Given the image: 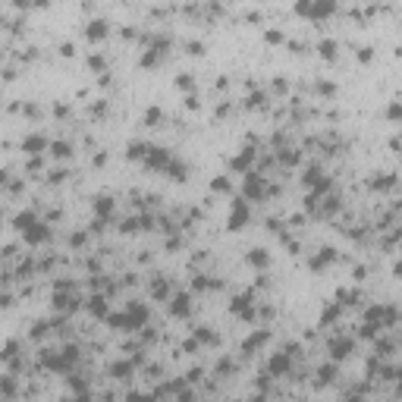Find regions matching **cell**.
<instances>
[{"label":"cell","mask_w":402,"mask_h":402,"mask_svg":"<svg viewBox=\"0 0 402 402\" xmlns=\"http://www.w3.org/2000/svg\"><path fill=\"white\" fill-rule=\"evenodd\" d=\"M333 10H336V0H295V13L314 22L333 16Z\"/></svg>","instance_id":"1"},{"label":"cell","mask_w":402,"mask_h":402,"mask_svg":"<svg viewBox=\"0 0 402 402\" xmlns=\"http://www.w3.org/2000/svg\"><path fill=\"white\" fill-rule=\"evenodd\" d=\"M249 220H252V208L245 204V198H236L233 204H229L226 226L233 229V233H239V229H245V226H249Z\"/></svg>","instance_id":"2"},{"label":"cell","mask_w":402,"mask_h":402,"mask_svg":"<svg viewBox=\"0 0 402 402\" xmlns=\"http://www.w3.org/2000/svg\"><path fill=\"white\" fill-rule=\"evenodd\" d=\"M365 321L374 324V327H390V324L396 321V308H390V305H374V308H367Z\"/></svg>","instance_id":"3"},{"label":"cell","mask_w":402,"mask_h":402,"mask_svg":"<svg viewBox=\"0 0 402 402\" xmlns=\"http://www.w3.org/2000/svg\"><path fill=\"white\" fill-rule=\"evenodd\" d=\"M242 192H245V198H252V201H261L264 198V176L258 173H245V183H242Z\"/></svg>","instance_id":"4"},{"label":"cell","mask_w":402,"mask_h":402,"mask_svg":"<svg viewBox=\"0 0 402 402\" xmlns=\"http://www.w3.org/2000/svg\"><path fill=\"white\" fill-rule=\"evenodd\" d=\"M229 311L239 314L242 321H252L255 318V305H252V292H242V295H236L233 302H229Z\"/></svg>","instance_id":"5"},{"label":"cell","mask_w":402,"mask_h":402,"mask_svg":"<svg viewBox=\"0 0 402 402\" xmlns=\"http://www.w3.org/2000/svg\"><path fill=\"white\" fill-rule=\"evenodd\" d=\"M289 367H292V352H273V355H270L267 371L273 374V377H283Z\"/></svg>","instance_id":"6"},{"label":"cell","mask_w":402,"mask_h":402,"mask_svg":"<svg viewBox=\"0 0 402 402\" xmlns=\"http://www.w3.org/2000/svg\"><path fill=\"white\" fill-rule=\"evenodd\" d=\"M22 239H25V245H44L50 239V229L44 223H32L29 229H22Z\"/></svg>","instance_id":"7"},{"label":"cell","mask_w":402,"mask_h":402,"mask_svg":"<svg viewBox=\"0 0 402 402\" xmlns=\"http://www.w3.org/2000/svg\"><path fill=\"white\" fill-rule=\"evenodd\" d=\"M145 167L148 170H167L170 167V151L167 148H151L145 154Z\"/></svg>","instance_id":"8"},{"label":"cell","mask_w":402,"mask_h":402,"mask_svg":"<svg viewBox=\"0 0 402 402\" xmlns=\"http://www.w3.org/2000/svg\"><path fill=\"white\" fill-rule=\"evenodd\" d=\"M352 352H355V343L349 336L333 339V343H330V358H333V362H343V358H349Z\"/></svg>","instance_id":"9"},{"label":"cell","mask_w":402,"mask_h":402,"mask_svg":"<svg viewBox=\"0 0 402 402\" xmlns=\"http://www.w3.org/2000/svg\"><path fill=\"white\" fill-rule=\"evenodd\" d=\"M107 32H110L107 19H95V22H88V29H85V38H88L91 44H98V41L107 38Z\"/></svg>","instance_id":"10"},{"label":"cell","mask_w":402,"mask_h":402,"mask_svg":"<svg viewBox=\"0 0 402 402\" xmlns=\"http://www.w3.org/2000/svg\"><path fill=\"white\" fill-rule=\"evenodd\" d=\"M252 160H255V151H252V148H242V154H236V157L229 160V167L239 170V173H249V170H252Z\"/></svg>","instance_id":"11"},{"label":"cell","mask_w":402,"mask_h":402,"mask_svg":"<svg viewBox=\"0 0 402 402\" xmlns=\"http://www.w3.org/2000/svg\"><path fill=\"white\" fill-rule=\"evenodd\" d=\"M44 148H47V139H44V135H25V139H22V151H25V154H41Z\"/></svg>","instance_id":"12"},{"label":"cell","mask_w":402,"mask_h":402,"mask_svg":"<svg viewBox=\"0 0 402 402\" xmlns=\"http://www.w3.org/2000/svg\"><path fill=\"white\" fill-rule=\"evenodd\" d=\"M245 261L252 264V267H258V270H264L270 264V252L267 249H252L249 255H245Z\"/></svg>","instance_id":"13"},{"label":"cell","mask_w":402,"mask_h":402,"mask_svg":"<svg viewBox=\"0 0 402 402\" xmlns=\"http://www.w3.org/2000/svg\"><path fill=\"white\" fill-rule=\"evenodd\" d=\"M339 314H343V302H330V305H324V311H321V324L327 327V324H336L339 321Z\"/></svg>","instance_id":"14"},{"label":"cell","mask_w":402,"mask_h":402,"mask_svg":"<svg viewBox=\"0 0 402 402\" xmlns=\"http://www.w3.org/2000/svg\"><path fill=\"white\" fill-rule=\"evenodd\" d=\"M267 339H270V333H267V330H255L252 336L242 343V352H255V349H261L264 343H267Z\"/></svg>","instance_id":"15"},{"label":"cell","mask_w":402,"mask_h":402,"mask_svg":"<svg viewBox=\"0 0 402 402\" xmlns=\"http://www.w3.org/2000/svg\"><path fill=\"white\" fill-rule=\"evenodd\" d=\"M95 214L101 220H107L110 214H113V198H110V195H98L95 198Z\"/></svg>","instance_id":"16"},{"label":"cell","mask_w":402,"mask_h":402,"mask_svg":"<svg viewBox=\"0 0 402 402\" xmlns=\"http://www.w3.org/2000/svg\"><path fill=\"white\" fill-rule=\"evenodd\" d=\"M170 311H173L176 318H185V314L192 311V305H189V295H185V292H179V295L173 298V302H170Z\"/></svg>","instance_id":"17"},{"label":"cell","mask_w":402,"mask_h":402,"mask_svg":"<svg viewBox=\"0 0 402 402\" xmlns=\"http://www.w3.org/2000/svg\"><path fill=\"white\" fill-rule=\"evenodd\" d=\"M393 185H396V176L393 173H380V176L371 179V189H377V192H387V189H393Z\"/></svg>","instance_id":"18"},{"label":"cell","mask_w":402,"mask_h":402,"mask_svg":"<svg viewBox=\"0 0 402 402\" xmlns=\"http://www.w3.org/2000/svg\"><path fill=\"white\" fill-rule=\"evenodd\" d=\"M148 151H151L148 145H142V142H132L129 148H126V157H129V160H145V154H148Z\"/></svg>","instance_id":"19"},{"label":"cell","mask_w":402,"mask_h":402,"mask_svg":"<svg viewBox=\"0 0 402 402\" xmlns=\"http://www.w3.org/2000/svg\"><path fill=\"white\" fill-rule=\"evenodd\" d=\"M167 173H170V179H179V183H183V179H185V173H189V167H185L183 160H170Z\"/></svg>","instance_id":"20"},{"label":"cell","mask_w":402,"mask_h":402,"mask_svg":"<svg viewBox=\"0 0 402 402\" xmlns=\"http://www.w3.org/2000/svg\"><path fill=\"white\" fill-rule=\"evenodd\" d=\"M129 318H132V327H142V324L148 321V311H145V305H129Z\"/></svg>","instance_id":"21"},{"label":"cell","mask_w":402,"mask_h":402,"mask_svg":"<svg viewBox=\"0 0 402 402\" xmlns=\"http://www.w3.org/2000/svg\"><path fill=\"white\" fill-rule=\"evenodd\" d=\"M321 179H324V176H321V167H308V170H305V176H302V183L308 185V189H314V185H318Z\"/></svg>","instance_id":"22"},{"label":"cell","mask_w":402,"mask_h":402,"mask_svg":"<svg viewBox=\"0 0 402 402\" xmlns=\"http://www.w3.org/2000/svg\"><path fill=\"white\" fill-rule=\"evenodd\" d=\"M160 60H164V54H157V50H145V57H142V66H145V70H154V66H157L160 63Z\"/></svg>","instance_id":"23"},{"label":"cell","mask_w":402,"mask_h":402,"mask_svg":"<svg viewBox=\"0 0 402 402\" xmlns=\"http://www.w3.org/2000/svg\"><path fill=\"white\" fill-rule=\"evenodd\" d=\"M110 374L119 377V380H126V377H132V365H129V362H116L113 367H110Z\"/></svg>","instance_id":"24"},{"label":"cell","mask_w":402,"mask_h":402,"mask_svg":"<svg viewBox=\"0 0 402 402\" xmlns=\"http://www.w3.org/2000/svg\"><path fill=\"white\" fill-rule=\"evenodd\" d=\"M387 119H393V123H402V101H390L387 104Z\"/></svg>","instance_id":"25"},{"label":"cell","mask_w":402,"mask_h":402,"mask_svg":"<svg viewBox=\"0 0 402 402\" xmlns=\"http://www.w3.org/2000/svg\"><path fill=\"white\" fill-rule=\"evenodd\" d=\"M32 223H38V220H35V214H32V211H22L19 217H16V229H19V233H22V229H29Z\"/></svg>","instance_id":"26"},{"label":"cell","mask_w":402,"mask_h":402,"mask_svg":"<svg viewBox=\"0 0 402 402\" xmlns=\"http://www.w3.org/2000/svg\"><path fill=\"white\" fill-rule=\"evenodd\" d=\"M160 119H164V110L160 107H148L145 110V126H157Z\"/></svg>","instance_id":"27"},{"label":"cell","mask_w":402,"mask_h":402,"mask_svg":"<svg viewBox=\"0 0 402 402\" xmlns=\"http://www.w3.org/2000/svg\"><path fill=\"white\" fill-rule=\"evenodd\" d=\"M321 57L324 60H333V57H336V41H333V38H327V41H321Z\"/></svg>","instance_id":"28"},{"label":"cell","mask_w":402,"mask_h":402,"mask_svg":"<svg viewBox=\"0 0 402 402\" xmlns=\"http://www.w3.org/2000/svg\"><path fill=\"white\" fill-rule=\"evenodd\" d=\"M211 189L229 195V189H233V185H229V176H214V179H211Z\"/></svg>","instance_id":"29"},{"label":"cell","mask_w":402,"mask_h":402,"mask_svg":"<svg viewBox=\"0 0 402 402\" xmlns=\"http://www.w3.org/2000/svg\"><path fill=\"white\" fill-rule=\"evenodd\" d=\"M264 104H267L264 91H252V95H249V101H245V107H255V110H261Z\"/></svg>","instance_id":"30"},{"label":"cell","mask_w":402,"mask_h":402,"mask_svg":"<svg viewBox=\"0 0 402 402\" xmlns=\"http://www.w3.org/2000/svg\"><path fill=\"white\" fill-rule=\"evenodd\" d=\"M50 154H54V157H70V145L66 142H50Z\"/></svg>","instance_id":"31"},{"label":"cell","mask_w":402,"mask_h":402,"mask_svg":"<svg viewBox=\"0 0 402 402\" xmlns=\"http://www.w3.org/2000/svg\"><path fill=\"white\" fill-rule=\"evenodd\" d=\"M264 41H267V44H283V32H280V29H267V32H264Z\"/></svg>","instance_id":"32"},{"label":"cell","mask_w":402,"mask_h":402,"mask_svg":"<svg viewBox=\"0 0 402 402\" xmlns=\"http://www.w3.org/2000/svg\"><path fill=\"white\" fill-rule=\"evenodd\" d=\"M195 85V79H192V73H183V75H176V88L179 91H189Z\"/></svg>","instance_id":"33"},{"label":"cell","mask_w":402,"mask_h":402,"mask_svg":"<svg viewBox=\"0 0 402 402\" xmlns=\"http://www.w3.org/2000/svg\"><path fill=\"white\" fill-rule=\"evenodd\" d=\"M91 314H95V318H104V314H107V305H104V298H91Z\"/></svg>","instance_id":"34"},{"label":"cell","mask_w":402,"mask_h":402,"mask_svg":"<svg viewBox=\"0 0 402 402\" xmlns=\"http://www.w3.org/2000/svg\"><path fill=\"white\" fill-rule=\"evenodd\" d=\"M336 298H343V305H349V302H358V292H355V289H352V292H349V289H339Z\"/></svg>","instance_id":"35"},{"label":"cell","mask_w":402,"mask_h":402,"mask_svg":"<svg viewBox=\"0 0 402 402\" xmlns=\"http://www.w3.org/2000/svg\"><path fill=\"white\" fill-rule=\"evenodd\" d=\"M195 339H198V343H214V333L204 330V327H198V330H195Z\"/></svg>","instance_id":"36"},{"label":"cell","mask_w":402,"mask_h":402,"mask_svg":"<svg viewBox=\"0 0 402 402\" xmlns=\"http://www.w3.org/2000/svg\"><path fill=\"white\" fill-rule=\"evenodd\" d=\"M336 208H339V201L336 198H327V201H324V208H321V214H324V217H330Z\"/></svg>","instance_id":"37"},{"label":"cell","mask_w":402,"mask_h":402,"mask_svg":"<svg viewBox=\"0 0 402 402\" xmlns=\"http://www.w3.org/2000/svg\"><path fill=\"white\" fill-rule=\"evenodd\" d=\"M54 305H57V308H70V305H75V298H70V295H54Z\"/></svg>","instance_id":"38"},{"label":"cell","mask_w":402,"mask_h":402,"mask_svg":"<svg viewBox=\"0 0 402 402\" xmlns=\"http://www.w3.org/2000/svg\"><path fill=\"white\" fill-rule=\"evenodd\" d=\"M358 60H362V63H371V60H374V50H371V47H358Z\"/></svg>","instance_id":"39"},{"label":"cell","mask_w":402,"mask_h":402,"mask_svg":"<svg viewBox=\"0 0 402 402\" xmlns=\"http://www.w3.org/2000/svg\"><path fill=\"white\" fill-rule=\"evenodd\" d=\"M154 295H157V298L167 295V283H164V280H154Z\"/></svg>","instance_id":"40"},{"label":"cell","mask_w":402,"mask_h":402,"mask_svg":"<svg viewBox=\"0 0 402 402\" xmlns=\"http://www.w3.org/2000/svg\"><path fill=\"white\" fill-rule=\"evenodd\" d=\"M318 91H321V95H333L336 85H333V82H318Z\"/></svg>","instance_id":"41"},{"label":"cell","mask_w":402,"mask_h":402,"mask_svg":"<svg viewBox=\"0 0 402 402\" xmlns=\"http://www.w3.org/2000/svg\"><path fill=\"white\" fill-rule=\"evenodd\" d=\"M233 371V362H226V358H220L217 362V374H229Z\"/></svg>","instance_id":"42"},{"label":"cell","mask_w":402,"mask_h":402,"mask_svg":"<svg viewBox=\"0 0 402 402\" xmlns=\"http://www.w3.org/2000/svg\"><path fill=\"white\" fill-rule=\"evenodd\" d=\"M88 66H91V70H104L107 63H104V57H98V54H95V57L88 60Z\"/></svg>","instance_id":"43"},{"label":"cell","mask_w":402,"mask_h":402,"mask_svg":"<svg viewBox=\"0 0 402 402\" xmlns=\"http://www.w3.org/2000/svg\"><path fill=\"white\" fill-rule=\"evenodd\" d=\"M286 88H289L286 79H273V91H277V95H286Z\"/></svg>","instance_id":"44"},{"label":"cell","mask_w":402,"mask_h":402,"mask_svg":"<svg viewBox=\"0 0 402 402\" xmlns=\"http://www.w3.org/2000/svg\"><path fill=\"white\" fill-rule=\"evenodd\" d=\"M333 371H336V367H333V365H330V367L324 365V367H321V377H324V380H333Z\"/></svg>","instance_id":"45"},{"label":"cell","mask_w":402,"mask_h":402,"mask_svg":"<svg viewBox=\"0 0 402 402\" xmlns=\"http://www.w3.org/2000/svg\"><path fill=\"white\" fill-rule=\"evenodd\" d=\"M189 54H204V44H198V41H192V44H189Z\"/></svg>","instance_id":"46"},{"label":"cell","mask_w":402,"mask_h":402,"mask_svg":"<svg viewBox=\"0 0 402 402\" xmlns=\"http://www.w3.org/2000/svg\"><path fill=\"white\" fill-rule=\"evenodd\" d=\"M44 330H47V324H35V330H32V336H44Z\"/></svg>","instance_id":"47"},{"label":"cell","mask_w":402,"mask_h":402,"mask_svg":"<svg viewBox=\"0 0 402 402\" xmlns=\"http://www.w3.org/2000/svg\"><path fill=\"white\" fill-rule=\"evenodd\" d=\"M185 107H189V110H195V107H198V98H195V95H189V98H185Z\"/></svg>","instance_id":"48"},{"label":"cell","mask_w":402,"mask_h":402,"mask_svg":"<svg viewBox=\"0 0 402 402\" xmlns=\"http://www.w3.org/2000/svg\"><path fill=\"white\" fill-rule=\"evenodd\" d=\"M393 273H396V277H402V261L396 264V267H393Z\"/></svg>","instance_id":"49"},{"label":"cell","mask_w":402,"mask_h":402,"mask_svg":"<svg viewBox=\"0 0 402 402\" xmlns=\"http://www.w3.org/2000/svg\"><path fill=\"white\" fill-rule=\"evenodd\" d=\"M32 3V0H16V6H29Z\"/></svg>","instance_id":"50"}]
</instances>
